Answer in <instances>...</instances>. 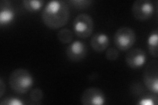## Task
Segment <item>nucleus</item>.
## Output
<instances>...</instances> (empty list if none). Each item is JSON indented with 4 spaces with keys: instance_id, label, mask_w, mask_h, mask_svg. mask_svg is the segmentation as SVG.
Instances as JSON below:
<instances>
[{
    "instance_id": "obj_1",
    "label": "nucleus",
    "mask_w": 158,
    "mask_h": 105,
    "mask_svg": "<svg viewBox=\"0 0 158 105\" xmlns=\"http://www.w3.org/2000/svg\"><path fill=\"white\" fill-rule=\"evenodd\" d=\"M70 11L68 4L61 0H52L44 8L42 13V21L47 27L57 29L68 22Z\"/></svg>"
},
{
    "instance_id": "obj_2",
    "label": "nucleus",
    "mask_w": 158,
    "mask_h": 105,
    "mask_svg": "<svg viewBox=\"0 0 158 105\" xmlns=\"http://www.w3.org/2000/svg\"><path fill=\"white\" fill-rule=\"evenodd\" d=\"M34 79L32 74L24 68L13 71L9 78V86L13 91L19 94L26 93L34 86Z\"/></svg>"
},
{
    "instance_id": "obj_3",
    "label": "nucleus",
    "mask_w": 158,
    "mask_h": 105,
    "mask_svg": "<svg viewBox=\"0 0 158 105\" xmlns=\"http://www.w3.org/2000/svg\"><path fill=\"white\" fill-rule=\"evenodd\" d=\"M136 34L133 29L129 27H121L115 32L113 41L119 50L127 51L131 49L136 42Z\"/></svg>"
},
{
    "instance_id": "obj_4",
    "label": "nucleus",
    "mask_w": 158,
    "mask_h": 105,
    "mask_svg": "<svg viewBox=\"0 0 158 105\" xmlns=\"http://www.w3.org/2000/svg\"><path fill=\"white\" fill-rule=\"evenodd\" d=\"M73 30L77 36L87 38L91 36L94 30V21L92 17L86 13H81L74 19Z\"/></svg>"
},
{
    "instance_id": "obj_5",
    "label": "nucleus",
    "mask_w": 158,
    "mask_h": 105,
    "mask_svg": "<svg viewBox=\"0 0 158 105\" xmlns=\"http://www.w3.org/2000/svg\"><path fill=\"white\" fill-rule=\"evenodd\" d=\"M154 3L150 0H136L132 6L133 16L140 21L150 18L154 14Z\"/></svg>"
},
{
    "instance_id": "obj_6",
    "label": "nucleus",
    "mask_w": 158,
    "mask_h": 105,
    "mask_svg": "<svg viewBox=\"0 0 158 105\" xmlns=\"http://www.w3.org/2000/svg\"><path fill=\"white\" fill-rule=\"evenodd\" d=\"M143 81L146 88L153 93H158V64L153 61L148 64L143 74Z\"/></svg>"
},
{
    "instance_id": "obj_7",
    "label": "nucleus",
    "mask_w": 158,
    "mask_h": 105,
    "mask_svg": "<svg viewBox=\"0 0 158 105\" xmlns=\"http://www.w3.org/2000/svg\"><path fill=\"white\" fill-rule=\"evenodd\" d=\"M81 103L84 105H103L106 103V95L101 89L90 87L82 93Z\"/></svg>"
},
{
    "instance_id": "obj_8",
    "label": "nucleus",
    "mask_w": 158,
    "mask_h": 105,
    "mask_svg": "<svg viewBox=\"0 0 158 105\" xmlns=\"http://www.w3.org/2000/svg\"><path fill=\"white\" fill-rule=\"evenodd\" d=\"M86 45L79 40L71 43L66 49V55L68 59L73 62H79L85 59L87 55Z\"/></svg>"
},
{
    "instance_id": "obj_9",
    "label": "nucleus",
    "mask_w": 158,
    "mask_h": 105,
    "mask_svg": "<svg viewBox=\"0 0 158 105\" xmlns=\"http://www.w3.org/2000/svg\"><path fill=\"white\" fill-rule=\"evenodd\" d=\"M125 61L130 68L139 69L144 66L147 61L146 53L142 49H132L126 55Z\"/></svg>"
},
{
    "instance_id": "obj_10",
    "label": "nucleus",
    "mask_w": 158,
    "mask_h": 105,
    "mask_svg": "<svg viewBox=\"0 0 158 105\" xmlns=\"http://www.w3.org/2000/svg\"><path fill=\"white\" fill-rule=\"evenodd\" d=\"M15 19V12L11 7L10 2L2 1L0 11V25L6 26L12 23Z\"/></svg>"
},
{
    "instance_id": "obj_11",
    "label": "nucleus",
    "mask_w": 158,
    "mask_h": 105,
    "mask_svg": "<svg viewBox=\"0 0 158 105\" xmlns=\"http://www.w3.org/2000/svg\"><path fill=\"white\" fill-rule=\"evenodd\" d=\"M110 37L107 34L103 32H100L94 34L92 37L90 45L92 48L95 51L100 53L107 49L110 45Z\"/></svg>"
},
{
    "instance_id": "obj_12",
    "label": "nucleus",
    "mask_w": 158,
    "mask_h": 105,
    "mask_svg": "<svg viewBox=\"0 0 158 105\" xmlns=\"http://www.w3.org/2000/svg\"><path fill=\"white\" fill-rule=\"evenodd\" d=\"M158 30H152L147 39V45L150 54L154 58H157L158 55Z\"/></svg>"
},
{
    "instance_id": "obj_13",
    "label": "nucleus",
    "mask_w": 158,
    "mask_h": 105,
    "mask_svg": "<svg viewBox=\"0 0 158 105\" xmlns=\"http://www.w3.org/2000/svg\"><path fill=\"white\" fill-rule=\"evenodd\" d=\"M44 4L43 0H24L23 5L29 12H36L40 10Z\"/></svg>"
},
{
    "instance_id": "obj_14",
    "label": "nucleus",
    "mask_w": 158,
    "mask_h": 105,
    "mask_svg": "<svg viewBox=\"0 0 158 105\" xmlns=\"http://www.w3.org/2000/svg\"><path fill=\"white\" fill-rule=\"evenodd\" d=\"M57 38L62 43H71L73 39V32L69 28H62L57 33Z\"/></svg>"
},
{
    "instance_id": "obj_15",
    "label": "nucleus",
    "mask_w": 158,
    "mask_h": 105,
    "mask_svg": "<svg viewBox=\"0 0 158 105\" xmlns=\"http://www.w3.org/2000/svg\"><path fill=\"white\" fill-rule=\"evenodd\" d=\"M138 104L140 105H157L158 104L157 94L152 93V94L146 95L139 100Z\"/></svg>"
},
{
    "instance_id": "obj_16",
    "label": "nucleus",
    "mask_w": 158,
    "mask_h": 105,
    "mask_svg": "<svg viewBox=\"0 0 158 105\" xmlns=\"http://www.w3.org/2000/svg\"><path fill=\"white\" fill-rule=\"evenodd\" d=\"M68 3L78 9H85L90 6L92 0H69Z\"/></svg>"
},
{
    "instance_id": "obj_17",
    "label": "nucleus",
    "mask_w": 158,
    "mask_h": 105,
    "mask_svg": "<svg viewBox=\"0 0 158 105\" xmlns=\"http://www.w3.org/2000/svg\"><path fill=\"white\" fill-rule=\"evenodd\" d=\"M44 97V93L42 90L40 88H36L32 89L30 93V98L31 101L38 103V102L41 101Z\"/></svg>"
},
{
    "instance_id": "obj_18",
    "label": "nucleus",
    "mask_w": 158,
    "mask_h": 105,
    "mask_svg": "<svg viewBox=\"0 0 158 105\" xmlns=\"http://www.w3.org/2000/svg\"><path fill=\"white\" fill-rule=\"evenodd\" d=\"M1 105H24V103L21 99L15 97H7L2 100Z\"/></svg>"
},
{
    "instance_id": "obj_19",
    "label": "nucleus",
    "mask_w": 158,
    "mask_h": 105,
    "mask_svg": "<svg viewBox=\"0 0 158 105\" xmlns=\"http://www.w3.org/2000/svg\"><path fill=\"white\" fill-rule=\"evenodd\" d=\"M119 56V53L118 50L115 47H110L106 50V57L108 61H115Z\"/></svg>"
},
{
    "instance_id": "obj_20",
    "label": "nucleus",
    "mask_w": 158,
    "mask_h": 105,
    "mask_svg": "<svg viewBox=\"0 0 158 105\" xmlns=\"http://www.w3.org/2000/svg\"><path fill=\"white\" fill-rule=\"evenodd\" d=\"M5 91H6V85L4 84L3 79L0 78V98H2L3 96Z\"/></svg>"
}]
</instances>
